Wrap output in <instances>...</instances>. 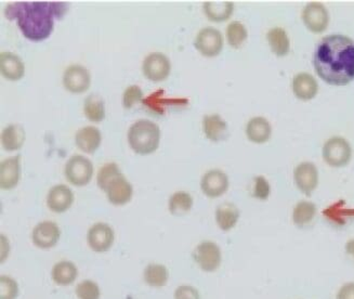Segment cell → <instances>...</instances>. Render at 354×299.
Segmentation results:
<instances>
[{
	"instance_id": "484cf974",
	"label": "cell",
	"mask_w": 354,
	"mask_h": 299,
	"mask_svg": "<svg viewBox=\"0 0 354 299\" xmlns=\"http://www.w3.org/2000/svg\"><path fill=\"white\" fill-rule=\"evenodd\" d=\"M267 40L271 51L277 57H286L290 51V36L282 28H273L268 32Z\"/></svg>"
},
{
	"instance_id": "e0dca14e",
	"label": "cell",
	"mask_w": 354,
	"mask_h": 299,
	"mask_svg": "<svg viewBox=\"0 0 354 299\" xmlns=\"http://www.w3.org/2000/svg\"><path fill=\"white\" fill-rule=\"evenodd\" d=\"M74 202L72 190L65 185H57L48 193L47 206L51 212L61 214L70 210Z\"/></svg>"
},
{
	"instance_id": "4dcf8cb0",
	"label": "cell",
	"mask_w": 354,
	"mask_h": 299,
	"mask_svg": "<svg viewBox=\"0 0 354 299\" xmlns=\"http://www.w3.org/2000/svg\"><path fill=\"white\" fill-rule=\"evenodd\" d=\"M225 36L230 47L240 49L248 38V30L243 23L234 21L227 25Z\"/></svg>"
},
{
	"instance_id": "9c48e42d",
	"label": "cell",
	"mask_w": 354,
	"mask_h": 299,
	"mask_svg": "<svg viewBox=\"0 0 354 299\" xmlns=\"http://www.w3.org/2000/svg\"><path fill=\"white\" fill-rule=\"evenodd\" d=\"M301 18L306 28L315 34H321L328 28L329 13L323 3L317 1L307 3L302 10Z\"/></svg>"
},
{
	"instance_id": "603a6c76",
	"label": "cell",
	"mask_w": 354,
	"mask_h": 299,
	"mask_svg": "<svg viewBox=\"0 0 354 299\" xmlns=\"http://www.w3.org/2000/svg\"><path fill=\"white\" fill-rule=\"evenodd\" d=\"M26 130L22 125L11 124L1 132V145L8 152L18 151L26 143Z\"/></svg>"
},
{
	"instance_id": "ffe728a7",
	"label": "cell",
	"mask_w": 354,
	"mask_h": 299,
	"mask_svg": "<svg viewBox=\"0 0 354 299\" xmlns=\"http://www.w3.org/2000/svg\"><path fill=\"white\" fill-rule=\"evenodd\" d=\"M272 135V126L263 116H254L246 125L247 139L256 145H262L269 141Z\"/></svg>"
},
{
	"instance_id": "ac0fdd59",
	"label": "cell",
	"mask_w": 354,
	"mask_h": 299,
	"mask_svg": "<svg viewBox=\"0 0 354 299\" xmlns=\"http://www.w3.org/2000/svg\"><path fill=\"white\" fill-rule=\"evenodd\" d=\"M21 177V156L8 157L0 164V187L10 190L18 185Z\"/></svg>"
},
{
	"instance_id": "cb8c5ba5",
	"label": "cell",
	"mask_w": 354,
	"mask_h": 299,
	"mask_svg": "<svg viewBox=\"0 0 354 299\" xmlns=\"http://www.w3.org/2000/svg\"><path fill=\"white\" fill-rule=\"evenodd\" d=\"M240 210L233 203H222L216 210V222L222 231H230L240 219Z\"/></svg>"
},
{
	"instance_id": "5bb4252c",
	"label": "cell",
	"mask_w": 354,
	"mask_h": 299,
	"mask_svg": "<svg viewBox=\"0 0 354 299\" xmlns=\"http://www.w3.org/2000/svg\"><path fill=\"white\" fill-rule=\"evenodd\" d=\"M115 235L112 228L103 222H97L88 230V245L95 252H106L112 247Z\"/></svg>"
},
{
	"instance_id": "83f0119b",
	"label": "cell",
	"mask_w": 354,
	"mask_h": 299,
	"mask_svg": "<svg viewBox=\"0 0 354 299\" xmlns=\"http://www.w3.org/2000/svg\"><path fill=\"white\" fill-rule=\"evenodd\" d=\"M317 205L310 201H300L292 210V219L295 226L299 228L306 227L317 215Z\"/></svg>"
},
{
	"instance_id": "5b68a950",
	"label": "cell",
	"mask_w": 354,
	"mask_h": 299,
	"mask_svg": "<svg viewBox=\"0 0 354 299\" xmlns=\"http://www.w3.org/2000/svg\"><path fill=\"white\" fill-rule=\"evenodd\" d=\"M323 160L330 167H344L352 158V147L349 141L344 137L329 138L322 151Z\"/></svg>"
},
{
	"instance_id": "4316f807",
	"label": "cell",
	"mask_w": 354,
	"mask_h": 299,
	"mask_svg": "<svg viewBox=\"0 0 354 299\" xmlns=\"http://www.w3.org/2000/svg\"><path fill=\"white\" fill-rule=\"evenodd\" d=\"M51 277L55 284L68 287L77 278V268L71 262H60L53 266Z\"/></svg>"
},
{
	"instance_id": "7c38bea8",
	"label": "cell",
	"mask_w": 354,
	"mask_h": 299,
	"mask_svg": "<svg viewBox=\"0 0 354 299\" xmlns=\"http://www.w3.org/2000/svg\"><path fill=\"white\" fill-rule=\"evenodd\" d=\"M63 86L72 93H84L91 85L89 71L80 64L70 65L63 74Z\"/></svg>"
},
{
	"instance_id": "d6986e66",
	"label": "cell",
	"mask_w": 354,
	"mask_h": 299,
	"mask_svg": "<svg viewBox=\"0 0 354 299\" xmlns=\"http://www.w3.org/2000/svg\"><path fill=\"white\" fill-rule=\"evenodd\" d=\"M0 73L11 82L22 80L26 74V65L19 55L13 53H1L0 55Z\"/></svg>"
},
{
	"instance_id": "e575fe53",
	"label": "cell",
	"mask_w": 354,
	"mask_h": 299,
	"mask_svg": "<svg viewBox=\"0 0 354 299\" xmlns=\"http://www.w3.org/2000/svg\"><path fill=\"white\" fill-rule=\"evenodd\" d=\"M271 193V185L267 178L263 176H257L254 178V189H252V197L260 201H267Z\"/></svg>"
},
{
	"instance_id": "1f68e13d",
	"label": "cell",
	"mask_w": 354,
	"mask_h": 299,
	"mask_svg": "<svg viewBox=\"0 0 354 299\" xmlns=\"http://www.w3.org/2000/svg\"><path fill=\"white\" fill-rule=\"evenodd\" d=\"M145 281L150 287H164L168 281L167 268L162 266V264H149L145 270Z\"/></svg>"
},
{
	"instance_id": "7402d4cb",
	"label": "cell",
	"mask_w": 354,
	"mask_h": 299,
	"mask_svg": "<svg viewBox=\"0 0 354 299\" xmlns=\"http://www.w3.org/2000/svg\"><path fill=\"white\" fill-rule=\"evenodd\" d=\"M205 136L212 143H220L227 136V124L219 114L205 115L203 118Z\"/></svg>"
},
{
	"instance_id": "74e56055",
	"label": "cell",
	"mask_w": 354,
	"mask_h": 299,
	"mask_svg": "<svg viewBox=\"0 0 354 299\" xmlns=\"http://www.w3.org/2000/svg\"><path fill=\"white\" fill-rule=\"evenodd\" d=\"M336 299H354V282L344 283L337 293Z\"/></svg>"
},
{
	"instance_id": "f1b7e54d",
	"label": "cell",
	"mask_w": 354,
	"mask_h": 299,
	"mask_svg": "<svg viewBox=\"0 0 354 299\" xmlns=\"http://www.w3.org/2000/svg\"><path fill=\"white\" fill-rule=\"evenodd\" d=\"M84 113H85L86 118L93 123H101L105 118V105L104 100L97 95L88 96L86 98L85 103H84Z\"/></svg>"
},
{
	"instance_id": "d4e9b609",
	"label": "cell",
	"mask_w": 354,
	"mask_h": 299,
	"mask_svg": "<svg viewBox=\"0 0 354 299\" xmlns=\"http://www.w3.org/2000/svg\"><path fill=\"white\" fill-rule=\"evenodd\" d=\"M205 15L212 22H225L232 17L234 3L231 1H206L203 6Z\"/></svg>"
},
{
	"instance_id": "f546056e",
	"label": "cell",
	"mask_w": 354,
	"mask_h": 299,
	"mask_svg": "<svg viewBox=\"0 0 354 299\" xmlns=\"http://www.w3.org/2000/svg\"><path fill=\"white\" fill-rule=\"evenodd\" d=\"M193 206V199L190 193L185 191L174 193L170 197L168 208L169 212L175 216H181L190 212Z\"/></svg>"
},
{
	"instance_id": "836d02e7",
	"label": "cell",
	"mask_w": 354,
	"mask_h": 299,
	"mask_svg": "<svg viewBox=\"0 0 354 299\" xmlns=\"http://www.w3.org/2000/svg\"><path fill=\"white\" fill-rule=\"evenodd\" d=\"M143 100L142 89L137 85L129 86L122 93V107L129 110Z\"/></svg>"
},
{
	"instance_id": "6da1fadb",
	"label": "cell",
	"mask_w": 354,
	"mask_h": 299,
	"mask_svg": "<svg viewBox=\"0 0 354 299\" xmlns=\"http://www.w3.org/2000/svg\"><path fill=\"white\" fill-rule=\"evenodd\" d=\"M313 66L328 85H349L354 80V40L340 34L322 38L313 55Z\"/></svg>"
},
{
	"instance_id": "d6a6232c",
	"label": "cell",
	"mask_w": 354,
	"mask_h": 299,
	"mask_svg": "<svg viewBox=\"0 0 354 299\" xmlns=\"http://www.w3.org/2000/svg\"><path fill=\"white\" fill-rule=\"evenodd\" d=\"M76 295L80 299H99L100 289L95 282L85 280L76 287Z\"/></svg>"
},
{
	"instance_id": "2e32d148",
	"label": "cell",
	"mask_w": 354,
	"mask_h": 299,
	"mask_svg": "<svg viewBox=\"0 0 354 299\" xmlns=\"http://www.w3.org/2000/svg\"><path fill=\"white\" fill-rule=\"evenodd\" d=\"M295 97L301 101H311L319 93V82L309 73L302 72L295 75L292 82Z\"/></svg>"
},
{
	"instance_id": "ba28073f",
	"label": "cell",
	"mask_w": 354,
	"mask_h": 299,
	"mask_svg": "<svg viewBox=\"0 0 354 299\" xmlns=\"http://www.w3.org/2000/svg\"><path fill=\"white\" fill-rule=\"evenodd\" d=\"M193 258L203 271L214 272L221 264V249L215 242L205 241L195 247Z\"/></svg>"
},
{
	"instance_id": "44dd1931",
	"label": "cell",
	"mask_w": 354,
	"mask_h": 299,
	"mask_svg": "<svg viewBox=\"0 0 354 299\" xmlns=\"http://www.w3.org/2000/svg\"><path fill=\"white\" fill-rule=\"evenodd\" d=\"M102 141L100 130L95 126H86L80 128L75 136V143L78 149L87 154H93Z\"/></svg>"
},
{
	"instance_id": "277c9868",
	"label": "cell",
	"mask_w": 354,
	"mask_h": 299,
	"mask_svg": "<svg viewBox=\"0 0 354 299\" xmlns=\"http://www.w3.org/2000/svg\"><path fill=\"white\" fill-rule=\"evenodd\" d=\"M160 127L152 120H137L128 130V143L137 154H152L160 147Z\"/></svg>"
},
{
	"instance_id": "f35d334b",
	"label": "cell",
	"mask_w": 354,
	"mask_h": 299,
	"mask_svg": "<svg viewBox=\"0 0 354 299\" xmlns=\"http://www.w3.org/2000/svg\"><path fill=\"white\" fill-rule=\"evenodd\" d=\"M344 249H346L348 255L354 257V239L348 241L347 244L344 246Z\"/></svg>"
},
{
	"instance_id": "52a82bcc",
	"label": "cell",
	"mask_w": 354,
	"mask_h": 299,
	"mask_svg": "<svg viewBox=\"0 0 354 299\" xmlns=\"http://www.w3.org/2000/svg\"><path fill=\"white\" fill-rule=\"evenodd\" d=\"M194 47L204 57H217L223 49V36L217 28L207 26L197 34Z\"/></svg>"
},
{
	"instance_id": "3957f363",
	"label": "cell",
	"mask_w": 354,
	"mask_h": 299,
	"mask_svg": "<svg viewBox=\"0 0 354 299\" xmlns=\"http://www.w3.org/2000/svg\"><path fill=\"white\" fill-rule=\"evenodd\" d=\"M97 187L108 195L109 201L115 206H122L130 202L133 188L120 172L118 164L108 163L97 172Z\"/></svg>"
},
{
	"instance_id": "d590c367",
	"label": "cell",
	"mask_w": 354,
	"mask_h": 299,
	"mask_svg": "<svg viewBox=\"0 0 354 299\" xmlns=\"http://www.w3.org/2000/svg\"><path fill=\"white\" fill-rule=\"evenodd\" d=\"M0 287H1L0 299H15V297L18 296V284L11 278L6 275L0 278Z\"/></svg>"
},
{
	"instance_id": "30bf717a",
	"label": "cell",
	"mask_w": 354,
	"mask_h": 299,
	"mask_svg": "<svg viewBox=\"0 0 354 299\" xmlns=\"http://www.w3.org/2000/svg\"><path fill=\"white\" fill-rule=\"evenodd\" d=\"M142 71L145 78L151 82H162L169 76L171 63L164 53H152L143 60Z\"/></svg>"
},
{
	"instance_id": "8d00e7d4",
	"label": "cell",
	"mask_w": 354,
	"mask_h": 299,
	"mask_svg": "<svg viewBox=\"0 0 354 299\" xmlns=\"http://www.w3.org/2000/svg\"><path fill=\"white\" fill-rule=\"evenodd\" d=\"M175 299H200V293L190 285H181L176 289Z\"/></svg>"
},
{
	"instance_id": "9a60e30c",
	"label": "cell",
	"mask_w": 354,
	"mask_h": 299,
	"mask_svg": "<svg viewBox=\"0 0 354 299\" xmlns=\"http://www.w3.org/2000/svg\"><path fill=\"white\" fill-rule=\"evenodd\" d=\"M60 228L53 221H43L32 230V242L41 249L55 246L60 239Z\"/></svg>"
},
{
	"instance_id": "7a4b0ae2",
	"label": "cell",
	"mask_w": 354,
	"mask_h": 299,
	"mask_svg": "<svg viewBox=\"0 0 354 299\" xmlns=\"http://www.w3.org/2000/svg\"><path fill=\"white\" fill-rule=\"evenodd\" d=\"M68 5L61 1H20L5 8V17L17 21L19 30L26 39L38 43L50 37L55 21L68 12Z\"/></svg>"
},
{
	"instance_id": "8fae6325",
	"label": "cell",
	"mask_w": 354,
	"mask_h": 299,
	"mask_svg": "<svg viewBox=\"0 0 354 299\" xmlns=\"http://www.w3.org/2000/svg\"><path fill=\"white\" fill-rule=\"evenodd\" d=\"M295 185L304 195L310 197L319 187V174L315 164L302 162L294 170Z\"/></svg>"
},
{
	"instance_id": "4fadbf2b",
	"label": "cell",
	"mask_w": 354,
	"mask_h": 299,
	"mask_svg": "<svg viewBox=\"0 0 354 299\" xmlns=\"http://www.w3.org/2000/svg\"><path fill=\"white\" fill-rule=\"evenodd\" d=\"M229 177L220 170H208L201 180V189L206 197L217 199L222 197L229 189Z\"/></svg>"
},
{
	"instance_id": "8992f818",
	"label": "cell",
	"mask_w": 354,
	"mask_h": 299,
	"mask_svg": "<svg viewBox=\"0 0 354 299\" xmlns=\"http://www.w3.org/2000/svg\"><path fill=\"white\" fill-rule=\"evenodd\" d=\"M64 174L68 181L73 185L85 187L93 178V163L82 155H74L65 164Z\"/></svg>"
}]
</instances>
